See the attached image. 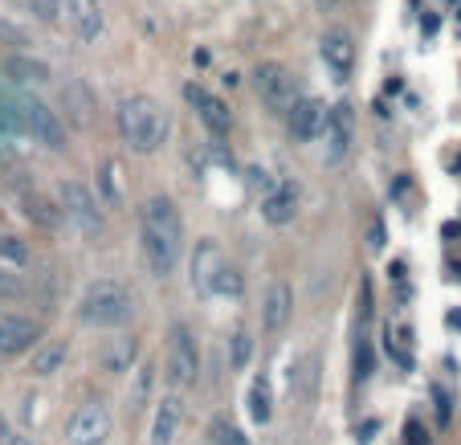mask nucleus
Wrapping results in <instances>:
<instances>
[{
  "label": "nucleus",
  "instance_id": "f257e3e1",
  "mask_svg": "<svg viewBox=\"0 0 461 445\" xmlns=\"http://www.w3.org/2000/svg\"><path fill=\"white\" fill-rule=\"evenodd\" d=\"M140 237H143V258H148L151 274L156 278H167L180 262L184 250V221L180 209H176L167 196H151L140 209Z\"/></svg>",
  "mask_w": 461,
  "mask_h": 445
},
{
  "label": "nucleus",
  "instance_id": "f03ea898",
  "mask_svg": "<svg viewBox=\"0 0 461 445\" xmlns=\"http://www.w3.org/2000/svg\"><path fill=\"white\" fill-rule=\"evenodd\" d=\"M114 123H119V135L131 151H140V156H151V151L164 148L167 140V111L156 103L151 95H131L119 103L114 111Z\"/></svg>",
  "mask_w": 461,
  "mask_h": 445
},
{
  "label": "nucleus",
  "instance_id": "7ed1b4c3",
  "mask_svg": "<svg viewBox=\"0 0 461 445\" xmlns=\"http://www.w3.org/2000/svg\"><path fill=\"white\" fill-rule=\"evenodd\" d=\"M135 311V298L122 282L114 278H98L82 290V303H78V314L86 327H122Z\"/></svg>",
  "mask_w": 461,
  "mask_h": 445
},
{
  "label": "nucleus",
  "instance_id": "20e7f679",
  "mask_svg": "<svg viewBox=\"0 0 461 445\" xmlns=\"http://www.w3.org/2000/svg\"><path fill=\"white\" fill-rule=\"evenodd\" d=\"M17 98V114H21V135H29L33 143H45L50 151H61L66 148V127H61L58 111H50L45 103L29 95H13Z\"/></svg>",
  "mask_w": 461,
  "mask_h": 445
},
{
  "label": "nucleus",
  "instance_id": "39448f33",
  "mask_svg": "<svg viewBox=\"0 0 461 445\" xmlns=\"http://www.w3.org/2000/svg\"><path fill=\"white\" fill-rule=\"evenodd\" d=\"M253 82H258V95H261V103L270 106V111L286 114L290 106L298 103V82H294V74H290L282 61H261L258 74H253Z\"/></svg>",
  "mask_w": 461,
  "mask_h": 445
},
{
  "label": "nucleus",
  "instance_id": "423d86ee",
  "mask_svg": "<svg viewBox=\"0 0 461 445\" xmlns=\"http://www.w3.org/2000/svg\"><path fill=\"white\" fill-rule=\"evenodd\" d=\"M201 372V351H196V340L184 323L172 327V340H167V380L176 388H188Z\"/></svg>",
  "mask_w": 461,
  "mask_h": 445
},
{
  "label": "nucleus",
  "instance_id": "0eeeda50",
  "mask_svg": "<svg viewBox=\"0 0 461 445\" xmlns=\"http://www.w3.org/2000/svg\"><path fill=\"white\" fill-rule=\"evenodd\" d=\"M111 409L103 401H86L70 421H66V441L70 445H103L111 437Z\"/></svg>",
  "mask_w": 461,
  "mask_h": 445
},
{
  "label": "nucleus",
  "instance_id": "6e6552de",
  "mask_svg": "<svg viewBox=\"0 0 461 445\" xmlns=\"http://www.w3.org/2000/svg\"><path fill=\"white\" fill-rule=\"evenodd\" d=\"M58 196H61V213H66L74 225H82L86 233L103 229V213H98V201H95V193H90L86 184L66 180V184L58 188Z\"/></svg>",
  "mask_w": 461,
  "mask_h": 445
},
{
  "label": "nucleus",
  "instance_id": "1a4fd4ad",
  "mask_svg": "<svg viewBox=\"0 0 461 445\" xmlns=\"http://www.w3.org/2000/svg\"><path fill=\"white\" fill-rule=\"evenodd\" d=\"M351 140H356V114H351L348 103L331 106L327 111V123H322V151H327V164H339L348 156Z\"/></svg>",
  "mask_w": 461,
  "mask_h": 445
},
{
  "label": "nucleus",
  "instance_id": "9d476101",
  "mask_svg": "<svg viewBox=\"0 0 461 445\" xmlns=\"http://www.w3.org/2000/svg\"><path fill=\"white\" fill-rule=\"evenodd\" d=\"M184 98H188V103L196 106V114H201V123H204V127H209V135H212V140H225V135H229V127H233V114H229V106L221 103V98L212 95V90L196 86V82H192V86L184 90Z\"/></svg>",
  "mask_w": 461,
  "mask_h": 445
},
{
  "label": "nucleus",
  "instance_id": "9b49d317",
  "mask_svg": "<svg viewBox=\"0 0 461 445\" xmlns=\"http://www.w3.org/2000/svg\"><path fill=\"white\" fill-rule=\"evenodd\" d=\"M41 327L25 314H0V356H21V351L37 348Z\"/></svg>",
  "mask_w": 461,
  "mask_h": 445
},
{
  "label": "nucleus",
  "instance_id": "f8f14e48",
  "mask_svg": "<svg viewBox=\"0 0 461 445\" xmlns=\"http://www.w3.org/2000/svg\"><path fill=\"white\" fill-rule=\"evenodd\" d=\"M286 123H290V135L298 143H311L322 135V123H327V106L319 98H298L294 106L286 111Z\"/></svg>",
  "mask_w": 461,
  "mask_h": 445
},
{
  "label": "nucleus",
  "instance_id": "ddd939ff",
  "mask_svg": "<svg viewBox=\"0 0 461 445\" xmlns=\"http://www.w3.org/2000/svg\"><path fill=\"white\" fill-rule=\"evenodd\" d=\"M322 61H327V70L339 82L351 78V70H356V41H351L348 29H331L322 37Z\"/></svg>",
  "mask_w": 461,
  "mask_h": 445
},
{
  "label": "nucleus",
  "instance_id": "4468645a",
  "mask_svg": "<svg viewBox=\"0 0 461 445\" xmlns=\"http://www.w3.org/2000/svg\"><path fill=\"white\" fill-rule=\"evenodd\" d=\"M225 253H221L217 241H201L196 245V258H192V282H196V290L201 295H212V286H217L221 270H225Z\"/></svg>",
  "mask_w": 461,
  "mask_h": 445
},
{
  "label": "nucleus",
  "instance_id": "2eb2a0df",
  "mask_svg": "<svg viewBox=\"0 0 461 445\" xmlns=\"http://www.w3.org/2000/svg\"><path fill=\"white\" fill-rule=\"evenodd\" d=\"M61 9H66V21L82 41H95L103 33V5L98 0H61Z\"/></svg>",
  "mask_w": 461,
  "mask_h": 445
},
{
  "label": "nucleus",
  "instance_id": "dca6fc26",
  "mask_svg": "<svg viewBox=\"0 0 461 445\" xmlns=\"http://www.w3.org/2000/svg\"><path fill=\"white\" fill-rule=\"evenodd\" d=\"M298 213V188L294 184H274L270 193L261 196V217L270 225H290Z\"/></svg>",
  "mask_w": 461,
  "mask_h": 445
},
{
  "label": "nucleus",
  "instance_id": "f3484780",
  "mask_svg": "<svg viewBox=\"0 0 461 445\" xmlns=\"http://www.w3.org/2000/svg\"><path fill=\"white\" fill-rule=\"evenodd\" d=\"M290 311H294V295H290L286 282H270V295H266V306H261V323L266 331H282L290 323Z\"/></svg>",
  "mask_w": 461,
  "mask_h": 445
},
{
  "label": "nucleus",
  "instance_id": "a211bd4d",
  "mask_svg": "<svg viewBox=\"0 0 461 445\" xmlns=\"http://www.w3.org/2000/svg\"><path fill=\"white\" fill-rule=\"evenodd\" d=\"M176 429H180V396H164L151 421V445H172Z\"/></svg>",
  "mask_w": 461,
  "mask_h": 445
},
{
  "label": "nucleus",
  "instance_id": "6ab92c4d",
  "mask_svg": "<svg viewBox=\"0 0 461 445\" xmlns=\"http://www.w3.org/2000/svg\"><path fill=\"white\" fill-rule=\"evenodd\" d=\"M135 340L131 335H114V340H106L103 348V368L106 372H131V364H135Z\"/></svg>",
  "mask_w": 461,
  "mask_h": 445
},
{
  "label": "nucleus",
  "instance_id": "aec40b11",
  "mask_svg": "<svg viewBox=\"0 0 461 445\" xmlns=\"http://www.w3.org/2000/svg\"><path fill=\"white\" fill-rule=\"evenodd\" d=\"M66 364V340H45L41 348H33V376H53Z\"/></svg>",
  "mask_w": 461,
  "mask_h": 445
},
{
  "label": "nucleus",
  "instance_id": "412c9836",
  "mask_svg": "<svg viewBox=\"0 0 461 445\" xmlns=\"http://www.w3.org/2000/svg\"><path fill=\"white\" fill-rule=\"evenodd\" d=\"M249 417L258 421V425H266V421L274 417V388L266 376H258L249 385Z\"/></svg>",
  "mask_w": 461,
  "mask_h": 445
},
{
  "label": "nucleus",
  "instance_id": "4be33fe9",
  "mask_svg": "<svg viewBox=\"0 0 461 445\" xmlns=\"http://www.w3.org/2000/svg\"><path fill=\"white\" fill-rule=\"evenodd\" d=\"M5 74H9L13 82H50V66L33 61V58H9L5 61Z\"/></svg>",
  "mask_w": 461,
  "mask_h": 445
},
{
  "label": "nucleus",
  "instance_id": "5701e85b",
  "mask_svg": "<svg viewBox=\"0 0 461 445\" xmlns=\"http://www.w3.org/2000/svg\"><path fill=\"white\" fill-rule=\"evenodd\" d=\"M241 290H245L241 274H237L233 266H225V270H221V278H217V286H212V298H241Z\"/></svg>",
  "mask_w": 461,
  "mask_h": 445
},
{
  "label": "nucleus",
  "instance_id": "b1692460",
  "mask_svg": "<svg viewBox=\"0 0 461 445\" xmlns=\"http://www.w3.org/2000/svg\"><path fill=\"white\" fill-rule=\"evenodd\" d=\"M0 258L13 262V266H25L29 262V245L21 241V237H13V233H0Z\"/></svg>",
  "mask_w": 461,
  "mask_h": 445
},
{
  "label": "nucleus",
  "instance_id": "393cba45",
  "mask_svg": "<svg viewBox=\"0 0 461 445\" xmlns=\"http://www.w3.org/2000/svg\"><path fill=\"white\" fill-rule=\"evenodd\" d=\"M29 13H33L41 25H53V21L61 17V0H25Z\"/></svg>",
  "mask_w": 461,
  "mask_h": 445
},
{
  "label": "nucleus",
  "instance_id": "a878e982",
  "mask_svg": "<svg viewBox=\"0 0 461 445\" xmlns=\"http://www.w3.org/2000/svg\"><path fill=\"white\" fill-rule=\"evenodd\" d=\"M17 298H25V282L17 274L0 270V303H17Z\"/></svg>",
  "mask_w": 461,
  "mask_h": 445
},
{
  "label": "nucleus",
  "instance_id": "bb28decb",
  "mask_svg": "<svg viewBox=\"0 0 461 445\" xmlns=\"http://www.w3.org/2000/svg\"><path fill=\"white\" fill-rule=\"evenodd\" d=\"M29 217H37L41 225H58V217H66V213H50V204L41 196H29Z\"/></svg>",
  "mask_w": 461,
  "mask_h": 445
},
{
  "label": "nucleus",
  "instance_id": "cd10ccee",
  "mask_svg": "<svg viewBox=\"0 0 461 445\" xmlns=\"http://www.w3.org/2000/svg\"><path fill=\"white\" fill-rule=\"evenodd\" d=\"M103 184H106V196L111 201H119V159H106V168H103Z\"/></svg>",
  "mask_w": 461,
  "mask_h": 445
},
{
  "label": "nucleus",
  "instance_id": "c85d7f7f",
  "mask_svg": "<svg viewBox=\"0 0 461 445\" xmlns=\"http://www.w3.org/2000/svg\"><path fill=\"white\" fill-rule=\"evenodd\" d=\"M372 376V351H367V343H359L356 351V380H367Z\"/></svg>",
  "mask_w": 461,
  "mask_h": 445
},
{
  "label": "nucleus",
  "instance_id": "c756f323",
  "mask_svg": "<svg viewBox=\"0 0 461 445\" xmlns=\"http://www.w3.org/2000/svg\"><path fill=\"white\" fill-rule=\"evenodd\" d=\"M217 441H221V445H249L241 429H233V425H221V429H217Z\"/></svg>",
  "mask_w": 461,
  "mask_h": 445
},
{
  "label": "nucleus",
  "instance_id": "7c9ffc66",
  "mask_svg": "<svg viewBox=\"0 0 461 445\" xmlns=\"http://www.w3.org/2000/svg\"><path fill=\"white\" fill-rule=\"evenodd\" d=\"M245 356H249V335H237V340H233V359H237V364H245Z\"/></svg>",
  "mask_w": 461,
  "mask_h": 445
},
{
  "label": "nucleus",
  "instance_id": "2f4dec72",
  "mask_svg": "<svg viewBox=\"0 0 461 445\" xmlns=\"http://www.w3.org/2000/svg\"><path fill=\"white\" fill-rule=\"evenodd\" d=\"M0 445H33V437H25V433H13V429H5V433H0Z\"/></svg>",
  "mask_w": 461,
  "mask_h": 445
},
{
  "label": "nucleus",
  "instance_id": "473e14b6",
  "mask_svg": "<svg viewBox=\"0 0 461 445\" xmlns=\"http://www.w3.org/2000/svg\"><path fill=\"white\" fill-rule=\"evenodd\" d=\"M322 9H335V5H343V0H319Z\"/></svg>",
  "mask_w": 461,
  "mask_h": 445
}]
</instances>
